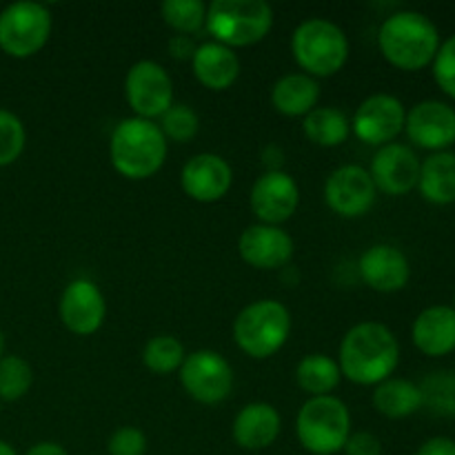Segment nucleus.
Wrapping results in <instances>:
<instances>
[{
  "instance_id": "f257e3e1",
  "label": "nucleus",
  "mask_w": 455,
  "mask_h": 455,
  "mask_svg": "<svg viewBox=\"0 0 455 455\" xmlns=\"http://www.w3.org/2000/svg\"><path fill=\"white\" fill-rule=\"evenodd\" d=\"M400 360V347L389 327L382 323H360L340 342L338 367L355 385H380L389 380Z\"/></svg>"
},
{
  "instance_id": "f03ea898",
  "label": "nucleus",
  "mask_w": 455,
  "mask_h": 455,
  "mask_svg": "<svg viewBox=\"0 0 455 455\" xmlns=\"http://www.w3.org/2000/svg\"><path fill=\"white\" fill-rule=\"evenodd\" d=\"M109 158L116 172L129 180H147L167 160V138L154 120L124 118L109 140Z\"/></svg>"
},
{
  "instance_id": "7ed1b4c3",
  "label": "nucleus",
  "mask_w": 455,
  "mask_h": 455,
  "mask_svg": "<svg viewBox=\"0 0 455 455\" xmlns=\"http://www.w3.org/2000/svg\"><path fill=\"white\" fill-rule=\"evenodd\" d=\"M378 47L387 62L404 71H418L434 62L440 36L434 22L420 12L391 13L378 31Z\"/></svg>"
},
{
  "instance_id": "20e7f679",
  "label": "nucleus",
  "mask_w": 455,
  "mask_h": 455,
  "mask_svg": "<svg viewBox=\"0 0 455 455\" xmlns=\"http://www.w3.org/2000/svg\"><path fill=\"white\" fill-rule=\"evenodd\" d=\"M291 53L307 76L327 78L338 74L349 60V38L336 22L309 18L293 31Z\"/></svg>"
},
{
  "instance_id": "39448f33",
  "label": "nucleus",
  "mask_w": 455,
  "mask_h": 455,
  "mask_svg": "<svg viewBox=\"0 0 455 455\" xmlns=\"http://www.w3.org/2000/svg\"><path fill=\"white\" fill-rule=\"evenodd\" d=\"M209 34L225 47H249L260 43L274 27V9L265 0H213L207 7Z\"/></svg>"
},
{
  "instance_id": "423d86ee",
  "label": "nucleus",
  "mask_w": 455,
  "mask_h": 455,
  "mask_svg": "<svg viewBox=\"0 0 455 455\" xmlns=\"http://www.w3.org/2000/svg\"><path fill=\"white\" fill-rule=\"evenodd\" d=\"M291 333V314L278 300H256L234 323V340L249 358L265 360L278 354Z\"/></svg>"
},
{
  "instance_id": "0eeeda50",
  "label": "nucleus",
  "mask_w": 455,
  "mask_h": 455,
  "mask_svg": "<svg viewBox=\"0 0 455 455\" xmlns=\"http://www.w3.org/2000/svg\"><path fill=\"white\" fill-rule=\"evenodd\" d=\"M296 435L302 447L314 455L342 451L351 435V413L336 395L309 398L296 420Z\"/></svg>"
},
{
  "instance_id": "6e6552de",
  "label": "nucleus",
  "mask_w": 455,
  "mask_h": 455,
  "mask_svg": "<svg viewBox=\"0 0 455 455\" xmlns=\"http://www.w3.org/2000/svg\"><path fill=\"white\" fill-rule=\"evenodd\" d=\"M52 13L38 3H13L0 13V49L12 58H29L47 44Z\"/></svg>"
},
{
  "instance_id": "1a4fd4ad",
  "label": "nucleus",
  "mask_w": 455,
  "mask_h": 455,
  "mask_svg": "<svg viewBox=\"0 0 455 455\" xmlns=\"http://www.w3.org/2000/svg\"><path fill=\"white\" fill-rule=\"evenodd\" d=\"M124 93L136 118H160L173 105V80L156 60H138L124 78Z\"/></svg>"
},
{
  "instance_id": "9d476101",
  "label": "nucleus",
  "mask_w": 455,
  "mask_h": 455,
  "mask_svg": "<svg viewBox=\"0 0 455 455\" xmlns=\"http://www.w3.org/2000/svg\"><path fill=\"white\" fill-rule=\"evenodd\" d=\"M180 385L196 403L218 404L229 398L234 389V371L218 351L200 349L182 363Z\"/></svg>"
},
{
  "instance_id": "9b49d317",
  "label": "nucleus",
  "mask_w": 455,
  "mask_h": 455,
  "mask_svg": "<svg viewBox=\"0 0 455 455\" xmlns=\"http://www.w3.org/2000/svg\"><path fill=\"white\" fill-rule=\"evenodd\" d=\"M404 118H407V111L398 98L389 93H373L355 109L351 132L364 145L385 147L391 145L394 138L403 132Z\"/></svg>"
},
{
  "instance_id": "f8f14e48",
  "label": "nucleus",
  "mask_w": 455,
  "mask_h": 455,
  "mask_svg": "<svg viewBox=\"0 0 455 455\" xmlns=\"http://www.w3.org/2000/svg\"><path fill=\"white\" fill-rule=\"evenodd\" d=\"M376 185L371 173L360 164L336 169L324 182V203L342 218H360L376 204Z\"/></svg>"
},
{
  "instance_id": "ddd939ff",
  "label": "nucleus",
  "mask_w": 455,
  "mask_h": 455,
  "mask_svg": "<svg viewBox=\"0 0 455 455\" xmlns=\"http://www.w3.org/2000/svg\"><path fill=\"white\" fill-rule=\"evenodd\" d=\"M249 203L260 225L280 227L296 213L300 204V189L287 172L269 169L253 182Z\"/></svg>"
},
{
  "instance_id": "4468645a",
  "label": "nucleus",
  "mask_w": 455,
  "mask_h": 455,
  "mask_svg": "<svg viewBox=\"0 0 455 455\" xmlns=\"http://www.w3.org/2000/svg\"><path fill=\"white\" fill-rule=\"evenodd\" d=\"M58 314L67 331L76 336H93L105 323V296L96 283L87 278H76L62 291Z\"/></svg>"
},
{
  "instance_id": "2eb2a0df",
  "label": "nucleus",
  "mask_w": 455,
  "mask_h": 455,
  "mask_svg": "<svg viewBox=\"0 0 455 455\" xmlns=\"http://www.w3.org/2000/svg\"><path fill=\"white\" fill-rule=\"evenodd\" d=\"M234 182L231 164L218 154H198L187 160L180 172L182 191L191 200L203 204L218 203L225 198Z\"/></svg>"
},
{
  "instance_id": "dca6fc26",
  "label": "nucleus",
  "mask_w": 455,
  "mask_h": 455,
  "mask_svg": "<svg viewBox=\"0 0 455 455\" xmlns=\"http://www.w3.org/2000/svg\"><path fill=\"white\" fill-rule=\"evenodd\" d=\"M369 173L378 191L387 196H404L418 187L420 160L407 145L391 142L376 151Z\"/></svg>"
},
{
  "instance_id": "f3484780",
  "label": "nucleus",
  "mask_w": 455,
  "mask_h": 455,
  "mask_svg": "<svg viewBox=\"0 0 455 455\" xmlns=\"http://www.w3.org/2000/svg\"><path fill=\"white\" fill-rule=\"evenodd\" d=\"M409 140L422 149L443 151L455 142V109L447 102H418L404 118Z\"/></svg>"
},
{
  "instance_id": "a211bd4d",
  "label": "nucleus",
  "mask_w": 455,
  "mask_h": 455,
  "mask_svg": "<svg viewBox=\"0 0 455 455\" xmlns=\"http://www.w3.org/2000/svg\"><path fill=\"white\" fill-rule=\"evenodd\" d=\"M238 253L253 269H283L293 258V240L280 227L258 222L240 234Z\"/></svg>"
},
{
  "instance_id": "6ab92c4d",
  "label": "nucleus",
  "mask_w": 455,
  "mask_h": 455,
  "mask_svg": "<svg viewBox=\"0 0 455 455\" xmlns=\"http://www.w3.org/2000/svg\"><path fill=\"white\" fill-rule=\"evenodd\" d=\"M360 278L367 287L380 293H394L407 287L411 267L407 256L391 244H373L360 256Z\"/></svg>"
},
{
  "instance_id": "aec40b11",
  "label": "nucleus",
  "mask_w": 455,
  "mask_h": 455,
  "mask_svg": "<svg viewBox=\"0 0 455 455\" xmlns=\"http://www.w3.org/2000/svg\"><path fill=\"white\" fill-rule=\"evenodd\" d=\"M280 413L269 403H251L238 411L234 420V440L238 447L247 451H260V449L271 447L278 440Z\"/></svg>"
},
{
  "instance_id": "412c9836",
  "label": "nucleus",
  "mask_w": 455,
  "mask_h": 455,
  "mask_svg": "<svg viewBox=\"0 0 455 455\" xmlns=\"http://www.w3.org/2000/svg\"><path fill=\"white\" fill-rule=\"evenodd\" d=\"M191 67L198 83L212 92H225L240 76L238 53L220 43H204L196 47Z\"/></svg>"
},
{
  "instance_id": "4be33fe9",
  "label": "nucleus",
  "mask_w": 455,
  "mask_h": 455,
  "mask_svg": "<svg viewBox=\"0 0 455 455\" xmlns=\"http://www.w3.org/2000/svg\"><path fill=\"white\" fill-rule=\"evenodd\" d=\"M413 345L431 358L455 351V309L429 307L413 323Z\"/></svg>"
},
{
  "instance_id": "5701e85b",
  "label": "nucleus",
  "mask_w": 455,
  "mask_h": 455,
  "mask_svg": "<svg viewBox=\"0 0 455 455\" xmlns=\"http://www.w3.org/2000/svg\"><path fill=\"white\" fill-rule=\"evenodd\" d=\"M320 98L318 80L307 74H287L271 89V105L287 118H305Z\"/></svg>"
},
{
  "instance_id": "b1692460",
  "label": "nucleus",
  "mask_w": 455,
  "mask_h": 455,
  "mask_svg": "<svg viewBox=\"0 0 455 455\" xmlns=\"http://www.w3.org/2000/svg\"><path fill=\"white\" fill-rule=\"evenodd\" d=\"M420 194L434 204L455 203V154L438 151L420 164Z\"/></svg>"
},
{
  "instance_id": "393cba45",
  "label": "nucleus",
  "mask_w": 455,
  "mask_h": 455,
  "mask_svg": "<svg viewBox=\"0 0 455 455\" xmlns=\"http://www.w3.org/2000/svg\"><path fill=\"white\" fill-rule=\"evenodd\" d=\"M373 407L378 409V413L391 418V420L409 418L422 407L420 389L409 380L389 378V380L380 382L373 391Z\"/></svg>"
},
{
  "instance_id": "a878e982",
  "label": "nucleus",
  "mask_w": 455,
  "mask_h": 455,
  "mask_svg": "<svg viewBox=\"0 0 455 455\" xmlns=\"http://www.w3.org/2000/svg\"><path fill=\"white\" fill-rule=\"evenodd\" d=\"M340 367L333 358L324 354H309L296 367V382L311 398L331 395V391L340 385Z\"/></svg>"
},
{
  "instance_id": "bb28decb",
  "label": "nucleus",
  "mask_w": 455,
  "mask_h": 455,
  "mask_svg": "<svg viewBox=\"0 0 455 455\" xmlns=\"http://www.w3.org/2000/svg\"><path fill=\"white\" fill-rule=\"evenodd\" d=\"M302 129L305 136L320 147H340L351 136L349 118L336 107H315L305 116Z\"/></svg>"
},
{
  "instance_id": "cd10ccee",
  "label": "nucleus",
  "mask_w": 455,
  "mask_h": 455,
  "mask_svg": "<svg viewBox=\"0 0 455 455\" xmlns=\"http://www.w3.org/2000/svg\"><path fill=\"white\" fill-rule=\"evenodd\" d=\"M185 358V347L173 336L151 338L142 351V363L156 376H169L173 371H180Z\"/></svg>"
},
{
  "instance_id": "c85d7f7f",
  "label": "nucleus",
  "mask_w": 455,
  "mask_h": 455,
  "mask_svg": "<svg viewBox=\"0 0 455 455\" xmlns=\"http://www.w3.org/2000/svg\"><path fill=\"white\" fill-rule=\"evenodd\" d=\"M422 407L443 418H455V371H435L422 380Z\"/></svg>"
},
{
  "instance_id": "c756f323",
  "label": "nucleus",
  "mask_w": 455,
  "mask_h": 455,
  "mask_svg": "<svg viewBox=\"0 0 455 455\" xmlns=\"http://www.w3.org/2000/svg\"><path fill=\"white\" fill-rule=\"evenodd\" d=\"M160 13L164 25L182 36L198 34L207 22V4L203 0H164Z\"/></svg>"
},
{
  "instance_id": "7c9ffc66",
  "label": "nucleus",
  "mask_w": 455,
  "mask_h": 455,
  "mask_svg": "<svg viewBox=\"0 0 455 455\" xmlns=\"http://www.w3.org/2000/svg\"><path fill=\"white\" fill-rule=\"evenodd\" d=\"M34 385V371L20 355H3L0 358V398L13 403L20 400Z\"/></svg>"
},
{
  "instance_id": "2f4dec72",
  "label": "nucleus",
  "mask_w": 455,
  "mask_h": 455,
  "mask_svg": "<svg viewBox=\"0 0 455 455\" xmlns=\"http://www.w3.org/2000/svg\"><path fill=\"white\" fill-rule=\"evenodd\" d=\"M158 127L167 140L182 145V142H189L198 133L200 118L189 105H172L160 116Z\"/></svg>"
},
{
  "instance_id": "473e14b6",
  "label": "nucleus",
  "mask_w": 455,
  "mask_h": 455,
  "mask_svg": "<svg viewBox=\"0 0 455 455\" xmlns=\"http://www.w3.org/2000/svg\"><path fill=\"white\" fill-rule=\"evenodd\" d=\"M25 124L16 114L0 109V167L16 163L25 149Z\"/></svg>"
},
{
  "instance_id": "72a5a7b5",
  "label": "nucleus",
  "mask_w": 455,
  "mask_h": 455,
  "mask_svg": "<svg viewBox=\"0 0 455 455\" xmlns=\"http://www.w3.org/2000/svg\"><path fill=\"white\" fill-rule=\"evenodd\" d=\"M434 76L444 93L455 98V36L438 49L434 58Z\"/></svg>"
},
{
  "instance_id": "f704fd0d",
  "label": "nucleus",
  "mask_w": 455,
  "mask_h": 455,
  "mask_svg": "<svg viewBox=\"0 0 455 455\" xmlns=\"http://www.w3.org/2000/svg\"><path fill=\"white\" fill-rule=\"evenodd\" d=\"M109 455H145L147 438L136 427H120L109 438Z\"/></svg>"
},
{
  "instance_id": "c9c22d12",
  "label": "nucleus",
  "mask_w": 455,
  "mask_h": 455,
  "mask_svg": "<svg viewBox=\"0 0 455 455\" xmlns=\"http://www.w3.org/2000/svg\"><path fill=\"white\" fill-rule=\"evenodd\" d=\"M342 451L347 455H380L382 444L380 440L373 434H369V431H358V434L349 435V440H347Z\"/></svg>"
},
{
  "instance_id": "e433bc0d",
  "label": "nucleus",
  "mask_w": 455,
  "mask_h": 455,
  "mask_svg": "<svg viewBox=\"0 0 455 455\" xmlns=\"http://www.w3.org/2000/svg\"><path fill=\"white\" fill-rule=\"evenodd\" d=\"M416 455H455V443L449 438H431L418 449Z\"/></svg>"
},
{
  "instance_id": "4c0bfd02",
  "label": "nucleus",
  "mask_w": 455,
  "mask_h": 455,
  "mask_svg": "<svg viewBox=\"0 0 455 455\" xmlns=\"http://www.w3.org/2000/svg\"><path fill=\"white\" fill-rule=\"evenodd\" d=\"M169 52H172V56H176L178 60H191L196 53V47L194 43H191L189 36H173V38L169 40Z\"/></svg>"
},
{
  "instance_id": "58836bf2",
  "label": "nucleus",
  "mask_w": 455,
  "mask_h": 455,
  "mask_svg": "<svg viewBox=\"0 0 455 455\" xmlns=\"http://www.w3.org/2000/svg\"><path fill=\"white\" fill-rule=\"evenodd\" d=\"M25 455H67V451L56 443H38L36 447H31Z\"/></svg>"
},
{
  "instance_id": "ea45409f",
  "label": "nucleus",
  "mask_w": 455,
  "mask_h": 455,
  "mask_svg": "<svg viewBox=\"0 0 455 455\" xmlns=\"http://www.w3.org/2000/svg\"><path fill=\"white\" fill-rule=\"evenodd\" d=\"M0 455H16V451H13L7 443H3V440H0Z\"/></svg>"
},
{
  "instance_id": "a19ab883",
  "label": "nucleus",
  "mask_w": 455,
  "mask_h": 455,
  "mask_svg": "<svg viewBox=\"0 0 455 455\" xmlns=\"http://www.w3.org/2000/svg\"><path fill=\"white\" fill-rule=\"evenodd\" d=\"M3 349H4V340H3V333H0V358H3Z\"/></svg>"
}]
</instances>
